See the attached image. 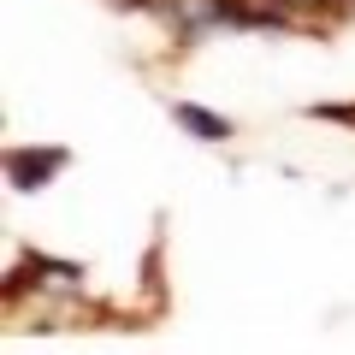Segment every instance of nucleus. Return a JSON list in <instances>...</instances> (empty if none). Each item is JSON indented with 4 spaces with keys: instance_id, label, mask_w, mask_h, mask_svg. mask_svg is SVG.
Instances as JSON below:
<instances>
[{
    "instance_id": "f257e3e1",
    "label": "nucleus",
    "mask_w": 355,
    "mask_h": 355,
    "mask_svg": "<svg viewBox=\"0 0 355 355\" xmlns=\"http://www.w3.org/2000/svg\"><path fill=\"white\" fill-rule=\"evenodd\" d=\"M71 166V148H12L6 154V178H12V190H48L53 178Z\"/></svg>"
},
{
    "instance_id": "f03ea898",
    "label": "nucleus",
    "mask_w": 355,
    "mask_h": 355,
    "mask_svg": "<svg viewBox=\"0 0 355 355\" xmlns=\"http://www.w3.org/2000/svg\"><path fill=\"white\" fill-rule=\"evenodd\" d=\"M172 119L190 130L196 142H231V130H237L225 113H214V107H196V101H172Z\"/></svg>"
}]
</instances>
